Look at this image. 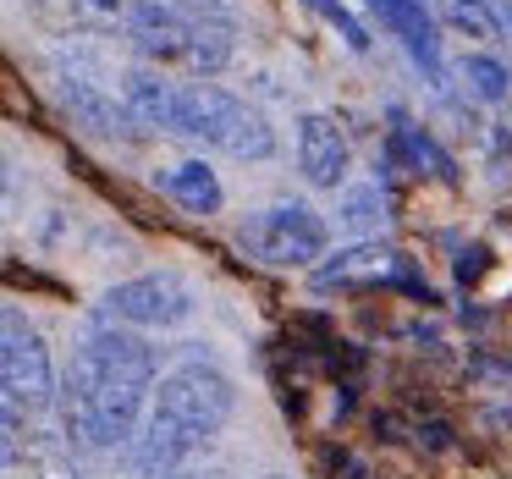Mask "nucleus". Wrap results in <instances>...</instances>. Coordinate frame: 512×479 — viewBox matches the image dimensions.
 Returning <instances> with one entry per match:
<instances>
[{"instance_id": "obj_1", "label": "nucleus", "mask_w": 512, "mask_h": 479, "mask_svg": "<svg viewBox=\"0 0 512 479\" xmlns=\"http://www.w3.org/2000/svg\"><path fill=\"white\" fill-rule=\"evenodd\" d=\"M160 386V353L116 320H89L61 369V441L83 452L133 446Z\"/></svg>"}, {"instance_id": "obj_2", "label": "nucleus", "mask_w": 512, "mask_h": 479, "mask_svg": "<svg viewBox=\"0 0 512 479\" xmlns=\"http://www.w3.org/2000/svg\"><path fill=\"white\" fill-rule=\"evenodd\" d=\"M122 100L133 105V116L155 133L193 138L204 149H221L232 160H270L276 155V127L243 105L237 94H226L221 83H171L166 72H127Z\"/></svg>"}, {"instance_id": "obj_3", "label": "nucleus", "mask_w": 512, "mask_h": 479, "mask_svg": "<svg viewBox=\"0 0 512 479\" xmlns=\"http://www.w3.org/2000/svg\"><path fill=\"white\" fill-rule=\"evenodd\" d=\"M237 413V386L221 364L210 358H188V364L166 369L149 402V419L133 441V468L138 474H171L188 468L215 435L226 430V419Z\"/></svg>"}, {"instance_id": "obj_4", "label": "nucleus", "mask_w": 512, "mask_h": 479, "mask_svg": "<svg viewBox=\"0 0 512 479\" xmlns=\"http://www.w3.org/2000/svg\"><path fill=\"white\" fill-rule=\"evenodd\" d=\"M122 34L133 39V50L144 61L193 72L204 83L232 67L237 17H199V12H182V6H166V0H138Z\"/></svg>"}, {"instance_id": "obj_5", "label": "nucleus", "mask_w": 512, "mask_h": 479, "mask_svg": "<svg viewBox=\"0 0 512 479\" xmlns=\"http://www.w3.org/2000/svg\"><path fill=\"white\" fill-rule=\"evenodd\" d=\"M237 248L248 259H259L265 270H314L331 248V226L303 199H281L237 226Z\"/></svg>"}, {"instance_id": "obj_6", "label": "nucleus", "mask_w": 512, "mask_h": 479, "mask_svg": "<svg viewBox=\"0 0 512 479\" xmlns=\"http://www.w3.org/2000/svg\"><path fill=\"white\" fill-rule=\"evenodd\" d=\"M0 386H6V408L28 413V419H45L61 413V375L50 342L23 309H6L0 320Z\"/></svg>"}, {"instance_id": "obj_7", "label": "nucleus", "mask_w": 512, "mask_h": 479, "mask_svg": "<svg viewBox=\"0 0 512 479\" xmlns=\"http://www.w3.org/2000/svg\"><path fill=\"white\" fill-rule=\"evenodd\" d=\"M199 309V292L177 276V270H144V276L116 281L100 298V314L127 331H177V325L193 320Z\"/></svg>"}, {"instance_id": "obj_8", "label": "nucleus", "mask_w": 512, "mask_h": 479, "mask_svg": "<svg viewBox=\"0 0 512 479\" xmlns=\"http://www.w3.org/2000/svg\"><path fill=\"white\" fill-rule=\"evenodd\" d=\"M50 89H56V105H61V111H67L72 122H78L83 133H89V138H116V144H127V138L144 133V122L133 116V105L116 100V94L105 89L100 78H89V72L61 67Z\"/></svg>"}, {"instance_id": "obj_9", "label": "nucleus", "mask_w": 512, "mask_h": 479, "mask_svg": "<svg viewBox=\"0 0 512 479\" xmlns=\"http://www.w3.org/2000/svg\"><path fill=\"white\" fill-rule=\"evenodd\" d=\"M369 17H375L380 28H386L391 39H397L402 50H408V61L424 72V78L435 83V89H446V61H441V28H435V12L424 6V0H364Z\"/></svg>"}, {"instance_id": "obj_10", "label": "nucleus", "mask_w": 512, "mask_h": 479, "mask_svg": "<svg viewBox=\"0 0 512 479\" xmlns=\"http://www.w3.org/2000/svg\"><path fill=\"white\" fill-rule=\"evenodd\" d=\"M298 171L309 188H347V177H353V138H347V127L336 122V116L325 111H309L298 122Z\"/></svg>"}, {"instance_id": "obj_11", "label": "nucleus", "mask_w": 512, "mask_h": 479, "mask_svg": "<svg viewBox=\"0 0 512 479\" xmlns=\"http://www.w3.org/2000/svg\"><path fill=\"white\" fill-rule=\"evenodd\" d=\"M402 276V254L386 248L380 237H364V243H347L336 254H325L314 265V287H375V281H391Z\"/></svg>"}, {"instance_id": "obj_12", "label": "nucleus", "mask_w": 512, "mask_h": 479, "mask_svg": "<svg viewBox=\"0 0 512 479\" xmlns=\"http://www.w3.org/2000/svg\"><path fill=\"white\" fill-rule=\"evenodd\" d=\"M155 182H160V188H166L188 215H215V210L226 204L221 177H215V171L204 166V160H182V166H171L166 177H155Z\"/></svg>"}, {"instance_id": "obj_13", "label": "nucleus", "mask_w": 512, "mask_h": 479, "mask_svg": "<svg viewBox=\"0 0 512 479\" xmlns=\"http://www.w3.org/2000/svg\"><path fill=\"white\" fill-rule=\"evenodd\" d=\"M457 78H463V89L474 94L479 105H501L512 94V72L501 67L496 56H485V50H474V56L457 61Z\"/></svg>"}, {"instance_id": "obj_14", "label": "nucleus", "mask_w": 512, "mask_h": 479, "mask_svg": "<svg viewBox=\"0 0 512 479\" xmlns=\"http://www.w3.org/2000/svg\"><path fill=\"white\" fill-rule=\"evenodd\" d=\"M430 12L441 17L446 28H457V34L468 39H496V6L490 0H430Z\"/></svg>"}, {"instance_id": "obj_15", "label": "nucleus", "mask_w": 512, "mask_h": 479, "mask_svg": "<svg viewBox=\"0 0 512 479\" xmlns=\"http://www.w3.org/2000/svg\"><path fill=\"white\" fill-rule=\"evenodd\" d=\"M133 6L138 0H67V12H72V23H83V28H127V17H133Z\"/></svg>"}, {"instance_id": "obj_16", "label": "nucleus", "mask_w": 512, "mask_h": 479, "mask_svg": "<svg viewBox=\"0 0 512 479\" xmlns=\"http://www.w3.org/2000/svg\"><path fill=\"white\" fill-rule=\"evenodd\" d=\"M303 6H309V12H320V17H325V23H331V28H336V34H342V39H347V50H358V56H364V50H369V45H375V39H369V28H364V23H358V17H353V12H347V0H303Z\"/></svg>"}, {"instance_id": "obj_17", "label": "nucleus", "mask_w": 512, "mask_h": 479, "mask_svg": "<svg viewBox=\"0 0 512 479\" xmlns=\"http://www.w3.org/2000/svg\"><path fill=\"white\" fill-rule=\"evenodd\" d=\"M72 441H50V446H28V479H83L78 463L67 452Z\"/></svg>"}, {"instance_id": "obj_18", "label": "nucleus", "mask_w": 512, "mask_h": 479, "mask_svg": "<svg viewBox=\"0 0 512 479\" xmlns=\"http://www.w3.org/2000/svg\"><path fill=\"white\" fill-rule=\"evenodd\" d=\"M397 144L408 149V155L419 160V166H430L435 177H457V171H452V160H446L441 149H435V138L424 133V127H413V122H397Z\"/></svg>"}, {"instance_id": "obj_19", "label": "nucleus", "mask_w": 512, "mask_h": 479, "mask_svg": "<svg viewBox=\"0 0 512 479\" xmlns=\"http://www.w3.org/2000/svg\"><path fill=\"white\" fill-rule=\"evenodd\" d=\"M166 6H182V12H199V17H232L226 0H166Z\"/></svg>"}, {"instance_id": "obj_20", "label": "nucleus", "mask_w": 512, "mask_h": 479, "mask_svg": "<svg viewBox=\"0 0 512 479\" xmlns=\"http://www.w3.org/2000/svg\"><path fill=\"white\" fill-rule=\"evenodd\" d=\"M155 479H215V468H199V463H188V468H171V474H155Z\"/></svg>"}, {"instance_id": "obj_21", "label": "nucleus", "mask_w": 512, "mask_h": 479, "mask_svg": "<svg viewBox=\"0 0 512 479\" xmlns=\"http://www.w3.org/2000/svg\"><path fill=\"white\" fill-rule=\"evenodd\" d=\"M490 6H496V28L512 39V0H490Z\"/></svg>"}, {"instance_id": "obj_22", "label": "nucleus", "mask_w": 512, "mask_h": 479, "mask_svg": "<svg viewBox=\"0 0 512 479\" xmlns=\"http://www.w3.org/2000/svg\"><path fill=\"white\" fill-rule=\"evenodd\" d=\"M259 479H287V474H259Z\"/></svg>"}]
</instances>
